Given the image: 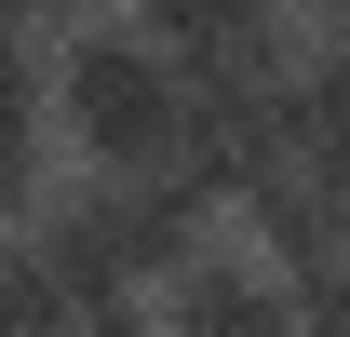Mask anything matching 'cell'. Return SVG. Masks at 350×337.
I'll return each instance as SVG.
<instances>
[{
  "label": "cell",
  "mask_w": 350,
  "mask_h": 337,
  "mask_svg": "<svg viewBox=\"0 0 350 337\" xmlns=\"http://www.w3.org/2000/svg\"><path fill=\"white\" fill-rule=\"evenodd\" d=\"M14 54H41L54 122H68V149H81L94 175H162V162H189L202 82H189V54H175L162 27H135L122 0H108L94 27H68V41H14Z\"/></svg>",
  "instance_id": "6da1fadb"
},
{
  "label": "cell",
  "mask_w": 350,
  "mask_h": 337,
  "mask_svg": "<svg viewBox=\"0 0 350 337\" xmlns=\"http://www.w3.org/2000/svg\"><path fill=\"white\" fill-rule=\"evenodd\" d=\"M162 324L175 337H297V270L256 256L243 229H216V243L162 284Z\"/></svg>",
  "instance_id": "7a4b0ae2"
},
{
  "label": "cell",
  "mask_w": 350,
  "mask_h": 337,
  "mask_svg": "<svg viewBox=\"0 0 350 337\" xmlns=\"http://www.w3.org/2000/svg\"><path fill=\"white\" fill-rule=\"evenodd\" d=\"M229 229H243L256 256H283V270H337V256H350V189L310 175V162H269L256 189H243Z\"/></svg>",
  "instance_id": "3957f363"
},
{
  "label": "cell",
  "mask_w": 350,
  "mask_h": 337,
  "mask_svg": "<svg viewBox=\"0 0 350 337\" xmlns=\"http://www.w3.org/2000/svg\"><path fill=\"white\" fill-rule=\"evenodd\" d=\"M122 14H135V27H162L175 54H229V41H256L283 0H122Z\"/></svg>",
  "instance_id": "277c9868"
},
{
  "label": "cell",
  "mask_w": 350,
  "mask_h": 337,
  "mask_svg": "<svg viewBox=\"0 0 350 337\" xmlns=\"http://www.w3.org/2000/svg\"><path fill=\"white\" fill-rule=\"evenodd\" d=\"M297 337H350V256L337 270H297Z\"/></svg>",
  "instance_id": "5b68a950"
},
{
  "label": "cell",
  "mask_w": 350,
  "mask_h": 337,
  "mask_svg": "<svg viewBox=\"0 0 350 337\" xmlns=\"http://www.w3.org/2000/svg\"><path fill=\"white\" fill-rule=\"evenodd\" d=\"M108 0H14V41H68V27H94Z\"/></svg>",
  "instance_id": "8992f818"
}]
</instances>
